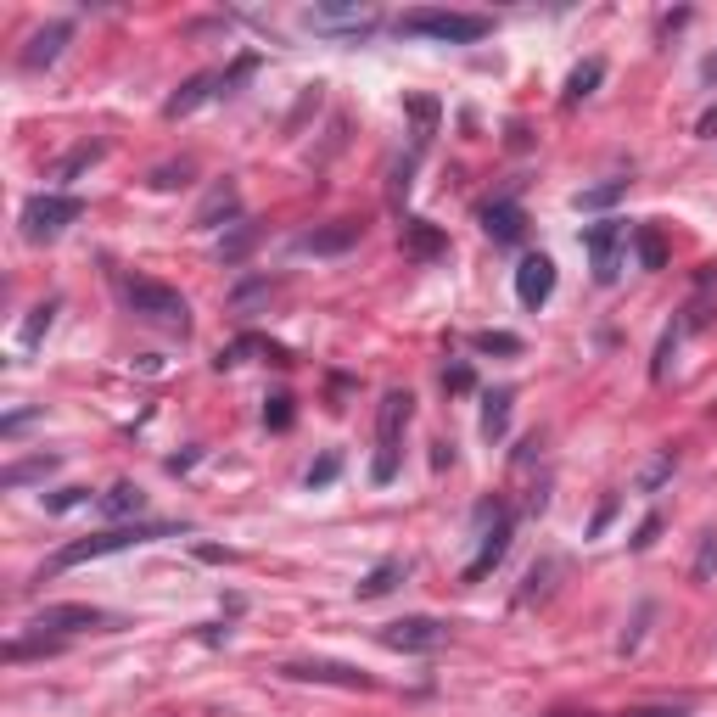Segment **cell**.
<instances>
[{
  "label": "cell",
  "instance_id": "cell-10",
  "mask_svg": "<svg viewBox=\"0 0 717 717\" xmlns=\"http://www.w3.org/2000/svg\"><path fill=\"white\" fill-rule=\"evenodd\" d=\"M29 628H34V633H40V639H45V633H57V639H62V633H85V628H107V617H101L96 605H45V611H40V617H34V622H29Z\"/></svg>",
  "mask_w": 717,
  "mask_h": 717
},
{
  "label": "cell",
  "instance_id": "cell-12",
  "mask_svg": "<svg viewBox=\"0 0 717 717\" xmlns=\"http://www.w3.org/2000/svg\"><path fill=\"white\" fill-rule=\"evenodd\" d=\"M549 292H555V264H549L544 253L521 258V269H516V297H521V309H544Z\"/></svg>",
  "mask_w": 717,
  "mask_h": 717
},
{
  "label": "cell",
  "instance_id": "cell-9",
  "mask_svg": "<svg viewBox=\"0 0 717 717\" xmlns=\"http://www.w3.org/2000/svg\"><path fill=\"white\" fill-rule=\"evenodd\" d=\"M359 236H365V225L359 219H337V225H314L297 236V253H314V258H331V253H348V247H359Z\"/></svg>",
  "mask_w": 717,
  "mask_h": 717
},
{
  "label": "cell",
  "instance_id": "cell-13",
  "mask_svg": "<svg viewBox=\"0 0 717 717\" xmlns=\"http://www.w3.org/2000/svg\"><path fill=\"white\" fill-rule=\"evenodd\" d=\"M505 549H510V510H493V533H482L477 561L465 566V583H482V577H488L493 566L505 561Z\"/></svg>",
  "mask_w": 717,
  "mask_h": 717
},
{
  "label": "cell",
  "instance_id": "cell-3",
  "mask_svg": "<svg viewBox=\"0 0 717 717\" xmlns=\"http://www.w3.org/2000/svg\"><path fill=\"white\" fill-rule=\"evenodd\" d=\"M409 415H415V398L404 393V387H393V393L381 398V409H376V465H370V477L376 482H393L398 477V437H404V426H409Z\"/></svg>",
  "mask_w": 717,
  "mask_h": 717
},
{
  "label": "cell",
  "instance_id": "cell-28",
  "mask_svg": "<svg viewBox=\"0 0 717 717\" xmlns=\"http://www.w3.org/2000/svg\"><path fill=\"white\" fill-rule=\"evenodd\" d=\"M51 314H57V303H40V309H34L29 320H23V348H34V342H40L45 331H51Z\"/></svg>",
  "mask_w": 717,
  "mask_h": 717
},
{
  "label": "cell",
  "instance_id": "cell-11",
  "mask_svg": "<svg viewBox=\"0 0 717 717\" xmlns=\"http://www.w3.org/2000/svg\"><path fill=\"white\" fill-rule=\"evenodd\" d=\"M73 40V23L68 17H57V23H45L40 34H34L29 45H23V57H17V68L23 73H40V68H51V62L62 57V45Z\"/></svg>",
  "mask_w": 717,
  "mask_h": 717
},
{
  "label": "cell",
  "instance_id": "cell-1",
  "mask_svg": "<svg viewBox=\"0 0 717 717\" xmlns=\"http://www.w3.org/2000/svg\"><path fill=\"white\" fill-rule=\"evenodd\" d=\"M174 533H185V527H169V521H141V527H135V521H124V527H107V533H90V538H79V544L57 549L45 572H68V566H79V561H96V555H113V549H129V544H152V538H174Z\"/></svg>",
  "mask_w": 717,
  "mask_h": 717
},
{
  "label": "cell",
  "instance_id": "cell-40",
  "mask_svg": "<svg viewBox=\"0 0 717 717\" xmlns=\"http://www.w3.org/2000/svg\"><path fill=\"white\" fill-rule=\"evenodd\" d=\"M701 135H717V107L712 113H701Z\"/></svg>",
  "mask_w": 717,
  "mask_h": 717
},
{
  "label": "cell",
  "instance_id": "cell-31",
  "mask_svg": "<svg viewBox=\"0 0 717 717\" xmlns=\"http://www.w3.org/2000/svg\"><path fill=\"white\" fill-rule=\"evenodd\" d=\"M337 471H342V460H337V454H325V460H314V465H309V488H325V482H337Z\"/></svg>",
  "mask_w": 717,
  "mask_h": 717
},
{
  "label": "cell",
  "instance_id": "cell-6",
  "mask_svg": "<svg viewBox=\"0 0 717 717\" xmlns=\"http://www.w3.org/2000/svg\"><path fill=\"white\" fill-rule=\"evenodd\" d=\"M583 247H589L594 258V281L611 286L622 275V247H628V225L622 219H600V225L583 230Z\"/></svg>",
  "mask_w": 717,
  "mask_h": 717
},
{
  "label": "cell",
  "instance_id": "cell-30",
  "mask_svg": "<svg viewBox=\"0 0 717 717\" xmlns=\"http://www.w3.org/2000/svg\"><path fill=\"white\" fill-rule=\"evenodd\" d=\"M477 348H482V353H521V342L510 337V331H482Z\"/></svg>",
  "mask_w": 717,
  "mask_h": 717
},
{
  "label": "cell",
  "instance_id": "cell-22",
  "mask_svg": "<svg viewBox=\"0 0 717 717\" xmlns=\"http://www.w3.org/2000/svg\"><path fill=\"white\" fill-rule=\"evenodd\" d=\"M633 253H639V264H645V269H667V241H661L656 225L633 230Z\"/></svg>",
  "mask_w": 717,
  "mask_h": 717
},
{
  "label": "cell",
  "instance_id": "cell-2",
  "mask_svg": "<svg viewBox=\"0 0 717 717\" xmlns=\"http://www.w3.org/2000/svg\"><path fill=\"white\" fill-rule=\"evenodd\" d=\"M493 23L482 12H443V6H415V12L398 17V34H426V40L443 45H477Z\"/></svg>",
  "mask_w": 717,
  "mask_h": 717
},
{
  "label": "cell",
  "instance_id": "cell-4",
  "mask_svg": "<svg viewBox=\"0 0 717 717\" xmlns=\"http://www.w3.org/2000/svg\"><path fill=\"white\" fill-rule=\"evenodd\" d=\"M124 297H129V309L141 314V320H152V325H169V331H185V325H191L185 297L174 292V286H163V281L129 275V281H124Z\"/></svg>",
  "mask_w": 717,
  "mask_h": 717
},
{
  "label": "cell",
  "instance_id": "cell-21",
  "mask_svg": "<svg viewBox=\"0 0 717 717\" xmlns=\"http://www.w3.org/2000/svg\"><path fill=\"white\" fill-rule=\"evenodd\" d=\"M510 404H516V393H510V387H493V393H488V404H482V432H488V437H505Z\"/></svg>",
  "mask_w": 717,
  "mask_h": 717
},
{
  "label": "cell",
  "instance_id": "cell-25",
  "mask_svg": "<svg viewBox=\"0 0 717 717\" xmlns=\"http://www.w3.org/2000/svg\"><path fill=\"white\" fill-rule=\"evenodd\" d=\"M605 79V62H583V68L566 79V101H583V96H594V85Z\"/></svg>",
  "mask_w": 717,
  "mask_h": 717
},
{
  "label": "cell",
  "instance_id": "cell-7",
  "mask_svg": "<svg viewBox=\"0 0 717 717\" xmlns=\"http://www.w3.org/2000/svg\"><path fill=\"white\" fill-rule=\"evenodd\" d=\"M381 645H387V650H404V656H426V650L443 645V622H432V617L387 622V628H381Z\"/></svg>",
  "mask_w": 717,
  "mask_h": 717
},
{
  "label": "cell",
  "instance_id": "cell-20",
  "mask_svg": "<svg viewBox=\"0 0 717 717\" xmlns=\"http://www.w3.org/2000/svg\"><path fill=\"white\" fill-rule=\"evenodd\" d=\"M213 85H219L213 73H197V79H185V85H180V90H174V96H169V107H163V113H169V118H185V113H197L202 101L213 96Z\"/></svg>",
  "mask_w": 717,
  "mask_h": 717
},
{
  "label": "cell",
  "instance_id": "cell-35",
  "mask_svg": "<svg viewBox=\"0 0 717 717\" xmlns=\"http://www.w3.org/2000/svg\"><path fill=\"white\" fill-rule=\"evenodd\" d=\"M443 387L449 393H471V365H449L443 370Z\"/></svg>",
  "mask_w": 717,
  "mask_h": 717
},
{
  "label": "cell",
  "instance_id": "cell-26",
  "mask_svg": "<svg viewBox=\"0 0 717 717\" xmlns=\"http://www.w3.org/2000/svg\"><path fill=\"white\" fill-rule=\"evenodd\" d=\"M622 191H628V180H605V185H594V191H577V213L605 208V202H617Z\"/></svg>",
  "mask_w": 717,
  "mask_h": 717
},
{
  "label": "cell",
  "instance_id": "cell-39",
  "mask_svg": "<svg viewBox=\"0 0 717 717\" xmlns=\"http://www.w3.org/2000/svg\"><path fill=\"white\" fill-rule=\"evenodd\" d=\"M701 79H706V85H717V51H712V57L701 62Z\"/></svg>",
  "mask_w": 717,
  "mask_h": 717
},
{
  "label": "cell",
  "instance_id": "cell-34",
  "mask_svg": "<svg viewBox=\"0 0 717 717\" xmlns=\"http://www.w3.org/2000/svg\"><path fill=\"white\" fill-rule=\"evenodd\" d=\"M85 499H90L85 488H62V493H51V499H45V510L57 516V510H73V505H85Z\"/></svg>",
  "mask_w": 717,
  "mask_h": 717
},
{
  "label": "cell",
  "instance_id": "cell-38",
  "mask_svg": "<svg viewBox=\"0 0 717 717\" xmlns=\"http://www.w3.org/2000/svg\"><path fill=\"white\" fill-rule=\"evenodd\" d=\"M628 717H684V706H639V712Z\"/></svg>",
  "mask_w": 717,
  "mask_h": 717
},
{
  "label": "cell",
  "instance_id": "cell-23",
  "mask_svg": "<svg viewBox=\"0 0 717 717\" xmlns=\"http://www.w3.org/2000/svg\"><path fill=\"white\" fill-rule=\"evenodd\" d=\"M101 157H107V146H101V141H85V146H73V152L62 157V163H57V180H79V174H85L90 163H101Z\"/></svg>",
  "mask_w": 717,
  "mask_h": 717
},
{
  "label": "cell",
  "instance_id": "cell-14",
  "mask_svg": "<svg viewBox=\"0 0 717 717\" xmlns=\"http://www.w3.org/2000/svg\"><path fill=\"white\" fill-rule=\"evenodd\" d=\"M482 230H488L499 247H516V241L527 236V213H521L516 202H488V208H482Z\"/></svg>",
  "mask_w": 717,
  "mask_h": 717
},
{
  "label": "cell",
  "instance_id": "cell-37",
  "mask_svg": "<svg viewBox=\"0 0 717 717\" xmlns=\"http://www.w3.org/2000/svg\"><path fill=\"white\" fill-rule=\"evenodd\" d=\"M667 471H673V449H667V454H661V460H656V465H650V471H645V488H656V482L667 477Z\"/></svg>",
  "mask_w": 717,
  "mask_h": 717
},
{
  "label": "cell",
  "instance_id": "cell-5",
  "mask_svg": "<svg viewBox=\"0 0 717 717\" xmlns=\"http://www.w3.org/2000/svg\"><path fill=\"white\" fill-rule=\"evenodd\" d=\"M79 213H85V202L62 197V191H51V197H29L23 202V236L29 241H57Z\"/></svg>",
  "mask_w": 717,
  "mask_h": 717
},
{
  "label": "cell",
  "instance_id": "cell-27",
  "mask_svg": "<svg viewBox=\"0 0 717 717\" xmlns=\"http://www.w3.org/2000/svg\"><path fill=\"white\" fill-rule=\"evenodd\" d=\"M45 471H57V454H40V460H23V465H12V471H6V488H23V482L29 477H45Z\"/></svg>",
  "mask_w": 717,
  "mask_h": 717
},
{
  "label": "cell",
  "instance_id": "cell-29",
  "mask_svg": "<svg viewBox=\"0 0 717 717\" xmlns=\"http://www.w3.org/2000/svg\"><path fill=\"white\" fill-rule=\"evenodd\" d=\"M185 180H191V163H185V157H180V163H163V169H152V185H157V191H174V185H185Z\"/></svg>",
  "mask_w": 717,
  "mask_h": 717
},
{
  "label": "cell",
  "instance_id": "cell-24",
  "mask_svg": "<svg viewBox=\"0 0 717 717\" xmlns=\"http://www.w3.org/2000/svg\"><path fill=\"white\" fill-rule=\"evenodd\" d=\"M253 241H258V225H236L225 241H219V258H225V264H241V258L253 253Z\"/></svg>",
  "mask_w": 717,
  "mask_h": 717
},
{
  "label": "cell",
  "instance_id": "cell-8",
  "mask_svg": "<svg viewBox=\"0 0 717 717\" xmlns=\"http://www.w3.org/2000/svg\"><path fill=\"white\" fill-rule=\"evenodd\" d=\"M303 23L314 34H370L376 29V6H309Z\"/></svg>",
  "mask_w": 717,
  "mask_h": 717
},
{
  "label": "cell",
  "instance_id": "cell-36",
  "mask_svg": "<svg viewBox=\"0 0 717 717\" xmlns=\"http://www.w3.org/2000/svg\"><path fill=\"white\" fill-rule=\"evenodd\" d=\"M712 566H717V533H706V544H701V561H695V577H712Z\"/></svg>",
  "mask_w": 717,
  "mask_h": 717
},
{
  "label": "cell",
  "instance_id": "cell-33",
  "mask_svg": "<svg viewBox=\"0 0 717 717\" xmlns=\"http://www.w3.org/2000/svg\"><path fill=\"white\" fill-rule=\"evenodd\" d=\"M264 421L275 426V432H286V426H292V398H269V409H264Z\"/></svg>",
  "mask_w": 717,
  "mask_h": 717
},
{
  "label": "cell",
  "instance_id": "cell-18",
  "mask_svg": "<svg viewBox=\"0 0 717 717\" xmlns=\"http://www.w3.org/2000/svg\"><path fill=\"white\" fill-rule=\"evenodd\" d=\"M141 510H146V493L135 482H118V488L101 493V516L107 521H129V516H141Z\"/></svg>",
  "mask_w": 717,
  "mask_h": 717
},
{
  "label": "cell",
  "instance_id": "cell-19",
  "mask_svg": "<svg viewBox=\"0 0 717 717\" xmlns=\"http://www.w3.org/2000/svg\"><path fill=\"white\" fill-rule=\"evenodd\" d=\"M404 572H409V566L398 561V555H387L381 566H370V572L359 577V600H381L387 589H398V583H404Z\"/></svg>",
  "mask_w": 717,
  "mask_h": 717
},
{
  "label": "cell",
  "instance_id": "cell-15",
  "mask_svg": "<svg viewBox=\"0 0 717 717\" xmlns=\"http://www.w3.org/2000/svg\"><path fill=\"white\" fill-rule=\"evenodd\" d=\"M241 213V191H236V180H219L208 191V197H202V208H197V219H191V225L197 230H213L219 225V219H236Z\"/></svg>",
  "mask_w": 717,
  "mask_h": 717
},
{
  "label": "cell",
  "instance_id": "cell-17",
  "mask_svg": "<svg viewBox=\"0 0 717 717\" xmlns=\"http://www.w3.org/2000/svg\"><path fill=\"white\" fill-rule=\"evenodd\" d=\"M286 678H320V684H348V689H365L370 678L353 673V667H337V661H292Z\"/></svg>",
  "mask_w": 717,
  "mask_h": 717
},
{
  "label": "cell",
  "instance_id": "cell-16",
  "mask_svg": "<svg viewBox=\"0 0 717 717\" xmlns=\"http://www.w3.org/2000/svg\"><path fill=\"white\" fill-rule=\"evenodd\" d=\"M398 241H404V253L409 258H443V247H449V241H443V230L437 225H426V219H404V230H398Z\"/></svg>",
  "mask_w": 717,
  "mask_h": 717
},
{
  "label": "cell",
  "instance_id": "cell-32",
  "mask_svg": "<svg viewBox=\"0 0 717 717\" xmlns=\"http://www.w3.org/2000/svg\"><path fill=\"white\" fill-rule=\"evenodd\" d=\"M404 197H409V163H393V180H387V202H393V208H404Z\"/></svg>",
  "mask_w": 717,
  "mask_h": 717
}]
</instances>
